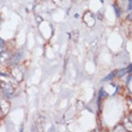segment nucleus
Segmentation results:
<instances>
[{
    "label": "nucleus",
    "mask_w": 132,
    "mask_h": 132,
    "mask_svg": "<svg viewBox=\"0 0 132 132\" xmlns=\"http://www.w3.org/2000/svg\"><path fill=\"white\" fill-rule=\"evenodd\" d=\"M0 46H5V41L2 38H0Z\"/></svg>",
    "instance_id": "obj_12"
},
{
    "label": "nucleus",
    "mask_w": 132,
    "mask_h": 132,
    "mask_svg": "<svg viewBox=\"0 0 132 132\" xmlns=\"http://www.w3.org/2000/svg\"><path fill=\"white\" fill-rule=\"evenodd\" d=\"M11 75H13L15 80H17V81H22L24 78V72H23L22 68L18 67V64L14 65V69L11 70Z\"/></svg>",
    "instance_id": "obj_2"
},
{
    "label": "nucleus",
    "mask_w": 132,
    "mask_h": 132,
    "mask_svg": "<svg viewBox=\"0 0 132 132\" xmlns=\"http://www.w3.org/2000/svg\"><path fill=\"white\" fill-rule=\"evenodd\" d=\"M113 131L114 132H124L125 131V127L123 124H118V125H115V127H114Z\"/></svg>",
    "instance_id": "obj_7"
},
{
    "label": "nucleus",
    "mask_w": 132,
    "mask_h": 132,
    "mask_svg": "<svg viewBox=\"0 0 132 132\" xmlns=\"http://www.w3.org/2000/svg\"><path fill=\"white\" fill-rule=\"evenodd\" d=\"M113 7H114V11H115L116 16H118V17H120V16H121V10H120L119 6H118V5H114Z\"/></svg>",
    "instance_id": "obj_10"
},
{
    "label": "nucleus",
    "mask_w": 132,
    "mask_h": 132,
    "mask_svg": "<svg viewBox=\"0 0 132 132\" xmlns=\"http://www.w3.org/2000/svg\"><path fill=\"white\" fill-rule=\"evenodd\" d=\"M97 17H98V19H103V15H102L101 13L97 14Z\"/></svg>",
    "instance_id": "obj_14"
},
{
    "label": "nucleus",
    "mask_w": 132,
    "mask_h": 132,
    "mask_svg": "<svg viewBox=\"0 0 132 132\" xmlns=\"http://www.w3.org/2000/svg\"><path fill=\"white\" fill-rule=\"evenodd\" d=\"M103 1H104V0H101V2H103Z\"/></svg>",
    "instance_id": "obj_18"
},
{
    "label": "nucleus",
    "mask_w": 132,
    "mask_h": 132,
    "mask_svg": "<svg viewBox=\"0 0 132 132\" xmlns=\"http://www.w3.org/2000/svg\"><path fill=\"white\" fill-rule=\"evenodd\" d=\"M36 22H37V23H41V22H42V18H41L40 16H38V15L36 16Z\"/></svg>",
    "instance_id": "obj_13"
},
{
    "label": "nucleus",
    "mask_w": 132,
    "mask_h": 132,
    "mask_svg": "<svg viewBox=\"0 0 132 132\" xmlns=\"http://www.w3.org/2000/svg\"><path fill=\"white\" fill-rule=\"evenodd\" d=\"M114 76H116V73H115V71H114V72H112V73H110L109 76H106L104 78V81H110V80H112V78L114 77Z\"/></svg>",
    "instance_id": "obj_9"
},
{
    "label": "nucleus",
    "mask_w": 132,
    "mask_h": 132,
    "mask_svg": "<svg viewBox=\"0 0 132 132\" xmlns=\"http://www.w3.org/2000/svg\"><path fill=\"white\" fill-rule=\"evenodd\" d=\"M4 51H5V46H0V54H1Z\"/></svg>",
    "instance_id": "obj_15"
},
{
    "label": "nucleus",
    "mask_w": 132,
    "mask_h": 132,
    "mask_svg": "<svg viewBox=\"0 0 132 132\" xmlns=\"http://www.w3.org/2000/svg\"><path fill=\"white\" fill-rule=\"evenodd\" d=\"M127 72H128L127 69H121V70H119L118 72H115V73H116V76L118 77H122V76H124Z\"/></svg>",
    "instance_id": "obj_8"
},
{
    "label": "nucleus",
    "mask_w": 132,
    "mask_h": 132,
    "mask_svg": "<svg viewBox=\"0 0 132 132\" xmlns=\"http://www.w3.org/2000/svg\"><path fill=\"white\" fill-rule=\"evenodd\" d=\"M9 106H10V104L7 102V98H5V97L0 98V109H1L2 114L8 113V111H9V109H10Z\"/></svg>",
    "instance_id": "obj_4"
},
{
    "label": "nucleus",
    "mask_w": 132,
    "mask_h": 132,
    "mask_svg": "<svg viewBox=\"0 0 132 132\" xmlns=\"http://www.w3.org/2000/svg\"><path fill=\"white\" fill-rule=\"evenodd\" d=\"M0 88H1V92H2V96L5 98H11L14 96V87L10 85L9 82H6V81H2L0 84Z\"/></svg>",
    "instance_id": "obj_1"
},
{
    "label": "nucleus",
    "mask_w": 132,
    "mask_h": 132,
    "mask_svg": "<svg viewBox=\"0 0 132 132\" xmlns=\"http://www.w3.org/2000/svg\"><path fill=\"white\" fill-rule=\"evenodd\" d=\"M75 18H79V14H75Z\"/></svg>",
    "instance_id": "obj_16"
},
{
    "label": "nucleus",
    "mask_w": 132,
    "mask_h": 132,
    "mask_svg": "<svg viewBox=\"0 0 132 132\" xmlns=\"http://www.w3.org/2000/svg\"><path fill=\"white\" fill-rule=\"evenodd\" d=\"M23 59V51H17L16 53H14L13 55H10L9 63L11 65H16L20 62V60Z\"/></svg>",
    "instance_id": "obj_3"
},
{
    "label": "nucleus",
    "mask_w": 132,
    "mask_h": 132,
    "mask_svg": "<svg viewBox=\"0 0 132 132\" xmlns=\"http://www.w3.org/2000/svg\"><path fill=\"white\" fill-rule=\"evenodd\" d=\"M72 34H73V35H70V37H73L75 42H77V40H78V31H75Z\"/></svg>",
    "instance_id": "obj_11"
},
{
    "label": "nucleus",
    "mask_w": 132,
    "mask_h": 132,
    "mask_svg": "<svg viewBox=\"0 0 132 132\" xmlns=\"http://www.w3.org/2000/svg\"><path fill=\"white\" fill-rule=\"evenodd\" d=\"M9 59H10V53L8 52V51H4V52L0 54V62L1 63H5L6 61H9Z\"/></svg>",
    "instance_id": "obj_6"
},
{
    "label": "nucleus",
    "mask_w": 132,
    "mask_h": 132,
    "mask_svg": "<svg viewBox=\"0 0 132 132\" xmlns=\"http://www.w3.org/2000/svg\"><path fill=\"white\" fill-rule=\"evenodd\" d=\"M1 115H4V114H2V112H1V109H0V116Z\"/></svg>",
    "instance_id": "obj_17"
},
{
    "label": "nucleus",
    "mask_w": 132,
    "mask_h": 132,
    "mask_svg": "<svg viewBox=\"0 0 132 132\" xmlns=\"http://www.w3.org/2000/svg\"><path fill=\"white\" fill-rule=\"evenodd\" d=\"M85 22L87 24V26L93 27V26H94V24H95V16L92 13H86V15H85Z\"/></svg>",
    "instance_id": "obj_5"
}]
</instances>
